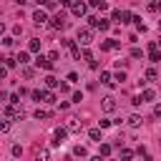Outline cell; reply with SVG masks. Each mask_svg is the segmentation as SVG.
<instances>
[{
    "mask_svg": "<svg viewBox=\"0 0 161 161\" xmlns=\"http://www.w3.org/2000/svg\"><path fill=\"white\" fill-rule=\"evenodd\" d=\"M23 116H25V111H23L20 103H10L5 108V118H23Z\"/></svg>",
    "mask_w": 161,
    "mask_h": 161,
    "instance_id": "6da1fadb",
    "label": "cell"
},
{
    "mask_svg": "<svg viewBox=\"0 0 161 161\" xmlns=\"http://www.w3.org/2000/svg\"><path fill=\"white\" fill-rule=\"evenodd\" d=\"M78 43L80 45H91L93 43V30L91 28H78Z\"/></svg>",
    "mask_w": 161,
    "mask_h": 161,
    "instance_id": "7a4b0ae2",
    "label": "cell"
},
{
    "mask_svg": "<svg viewBox=\"0 0 161 161\" xmlns=\"http://www.w3.org/2000/svg\"><path fill=\"white\" fill-rule=\"evenodd\" d=\"M101 108H103V113H113L118 108V103H116L113 96H106V98H101Z\"/></svg>",
    "mask_w": 161,
    "mask_h": 161,
    "instance_id": "3957f363",
    "label": "cell"
},
{
    "mask_svg": "<svg viewBox=\"0 0 161 161\" xmlns=\"http://www.w3.org/2000/svg\"><path fill=\"white\" fill-rule=\"evenodd\" d=\"M88 23H91V28H98V30H108V28H111V23H108L106 18H96V15H91Z\"/></svg>",
    "mask_w": 161,
    "mask_h": 161,
    "instance_id": "277c9868",
    "label": "cell"
},
{
    "mask_svg": "<svg viewBox=\"0 0 161 161\" xmlns=\"http://www.w3.org/2000/svg\"><path fill=\"white\" fill-rule=\"evenodd\" d=\"M65 136H68V128H55L53 131V146H60L65 141Z\"/></svg>",
    "mask_w": 161,
    "mask_h": 161,
    "instance_id": "5b68a950",
    "label": "cell"
},
{
    "mask_svg": "<svg viewBox=\"0 0 161 161\" xmlns=\"http://www.w3.org/2000/svg\"><path fill=\"white\" fill-rule=\"evenodd\" d=\"M70 13L75 18H83L86 15V3H70Z\"/></svg>",
    "mask_w": 161,
    "mask_h": 161,
    "instance_id": "8992f818",
    "label": "cell"
},
{
    "mask_svg": "<svg viewBox=\"0 0 161 161\" xmlns=\"http://www.w3.org/2000/svg\"><path fill=\"white\" fill-rule=\"evenodd\" d=\"M35 65L43 68V70H53V63L48 60V55H38V58H35Z\"/></svg>",
    "mask_w": 161,
    "mask_h": 161,
    "instance_id": "52a82bcc",
    "label": "cell"
},
{
    "mask_svg": "<svg viewBox=\"0 0 161 161\" xmlns=\"http://www.w3.org/2000/svg\"><path fill=\"white\" fill-rule=\"evenodd\" d=\"M126 123H128V126H131V128H138V126H141V123H143V118H141V116H138V113H131V116H128V118H126Z\"/></svg>",
    "mask_w": 161,
    "mask_h": 161,
    "instance_id": "ba28073f",
    "label": "cell"
},
{
    "mask_svg": "<svg viewBox=\"0 0 161 161\" xmlns=\"http://www.w3.org/2000/svg\"><path fill=\"white\" fill-rule=\"evenodd\" d=\"M33 20H35L38 25H43V23H48V13H45V10H35V13H33Z\"/></svg>",
    "mask_w": 161,
    "mask_h": 161,
    "instance_id": "9c48e42d",
    "label": "cell"
},
{
    "mask_svg": "<svg viewBox=\"0 0 161 161\" xmlns=\"http://www.w3.org/2000/svg\"><path fill=\"white\" fill-rule=\"evenodd\" d=\"M35 161H50V151L48 148H35Z\"/></svg>",
    "mask_w": 161,
    "mask_h": 161,
    "instance_id": "30bf717a",
    "label": "cell"
},
{
    "mask_svg": "<svg viewBox=\"0 0 161 161\" xmlns=\"http://www.w3.org/2000/svg\"><path fill=\"white\" fill-rule=\"evenodd\" d=\"M53 28H65V15H63V13H58V15L53 18Z\"/></svg>",
    "mask_w": 161,
    "mask_h": 161,
    "instance_id": "8fae6325",
    "label": "cell"
},
{
    "mask_svg": "<svg viewBox=\"0 0 161 161\" xmlns=\"http://www.w3.org/2000/svg\"><path fill=\"white\" fill-rule=\"evenodd\" d=\"M156 98V91H151V88H143V93H141V101L146 103V101H153Z\"/></svg>",
    "mask_w": 161,
    "mask_h": 161,
    "instance_id": "7c38bea8",
    "label": "cell"
},
{
    "mask_svg": "<svg viewBox=\"0 0 161 161\" xmlns=\"http://www.w3.org/2000/svg\"><path fill=\"white\" fill-rule=\"evenodd\" d=\"M148 60H151V63H161V50H158V48H153V50L148 53Z\"/></svg>",
    "mask_w": 161,
    "mask_h": 161,
    "instance_id": "4fadbf2b",
    "label": "cell"
},
{
    "mask_svg": "<svg viewBox=\"0 0 161 161\" xmlns=\"http://www.w3.org/2000/svg\"><path fill=\"white\" fill-rule=\"evenodd\" d=\"M28 50H30V53H38V50H40V40H38V38H33V40L28 43Z\"/></svg>",
    "mask_w": 161,
    "mask_h": 161,
    "instance_id": "5bb4252c",
    "label": "cell"
},
{
    "mask_svg": "<svg viewBox=\"0 0 161 161\" xmlns=\"http://www.w3.org/2000/svg\"><path fill=\"white\" fill-rule=\"evenodd\" d=\"M15 60H18V63H20V65H28V60H30V55H28V53H25V50H20V53H18V58H15Z\"/></svg>",
    "mask_w": 161,
    "mask_h": 161,
    "instance_id": "9a60e30c",
    "label": "cell"
},
{
    "mask_svg": "<svg viewBox=\"0 0 161 161\" xmlns=\"http://www.w3.org/2000/svg\"><path fill=\"white\" fill-rule=\"evenodd\" d=\"M143 78H146V80H156V78H158V73H156V68H148V70L143 73Z\"/></svg>",
    "mask_w": 161,
    "mask_h": 161,
    "instance_id": "2e32d148",
    "label": "cell"
},
{
    "mask_svg": "<svg viewBox=\"0 0 161 161\" xmlns=\"http://www.w3.org/2000/svg\"><path fill=\"white\" fill-rule=\"evenodd\" d=\"M101 80H103L106 86H113V75H111L108 70H103V73H101Z\"/></svg>",
    "mask_w": 161,
    "mask_h": 161,
    "instance_id": "e0dca14e",
    "label": "cell"
},
{
    "mask_svg": "<svg viewBox=\"0 0 161 161\" xmlns=\"http://www.w3.org/2000/svg\"><path fill=\"white\" fill-rule=\"evenodd\" d=\"M45 86H48V88H55V86H60V80H58L55 75H48V78H45Z\"/></svg>",
    "mask_w": 161,
    "mask_h": 161,
    "instance_id": "ac0fdd59",
    "label": "cell"
},
{
    "mask_svg": "<svg viewBox=\"0 0 161 161\" xmlns=\"http://www.w3.org/2000/svg\"><path fill=\"white\" fill-rule=\"evenodd\" d=\"M68 131H70V133H78V131H80V123H78L75 118H70V123H68Z\"/></svg>",
    "mask_w": 161,
    "mask_h": 161,
    "instance_id": "d6986e66",
    "label": "cell"
},
{
    "mask_svg": "<svg viewBox=\"0 0 161 161\" xmlns=\"http://www.w3.org/2000/svg\"><path fill=\"white\" fill-rule=\"evenodd\" d=\"M10 131V118H0V133H8Z\"/></svg>",
    "mask_w": 161,
    "mask_h": 161,
    "instance_id": "ffe728a7",
    "label": "cell"
},
{
    "mask_svg": "<svg viewBox=\"0 0 161 161\" xmlns=\"http://www.w3.org/2000/svg\"><path fill=\"white\" fill-rule=\"evenodd\" d=\"M88 136H91L93 141H98V143H101V128H91V131H88Z\"/></svg>",
    "mask_w": 161,
    "mask_h": 161,
    "instance_id": "44dd1931",
    "label": "cell"
},
{
    "mask_svg": "<svg viewBox=\"0 0 161 161\" xmlns=\"http://www.w3.org/2000/svg\"><path fill=\"white\" fill-rule=\"evenodd\" d=\"M121 158H123V161H131V158H133V151H131V148H121Z\"/></svg>",
    "mask_w": 161,
    "mask_h": 161,
    "instance_id": "7402d4cb",
    "label": "cell"
},
{
    "mask_svg": "<svg viewBox=\"0 0 161 161\" xmlns=\"http://www.w3.org/2000/svg\"><path fill=\"white\" fill-rule=\"evenodd\" d=\"M93 8H101V10H108V5H106V0H88Z\"/></svg>",
    "mask_w": 161,
    "mask_h": 161,
    "instance_id": "603a6c76",
    "label": "cell"
},
{
    "mask_svg": "<svg viewBox=\"0 0 161 161\" xmlns=\"http://www.w3.org/2000/svg\"><path fill=\"white\" fill-rule=\"evenodd\" d=\"M80 58H83V60H88V63H91V60H93V53H91V50H88V48H83V50H80Z\"/></svg>",
    "mask_w": 161,
    "mask_h": 161,
    "instance_id": "cb8c5ba5",
    "label": "cell"
},
{
    "mask_svg": "<svg viewBox=\"0 0 161 161\" xmlns=\"http://www.w3.org/2000/svg\"><path fill=\"white\" fill-rule=\"evenodd\" d=\"M15 63H18V60H15L13 55H8V58H5V68H8V70H10V68H15Z\"/></svg>",
    "mask_w": 161,
    "mask_h": 161,
    "instance_id": "d4e9b609",
    "label": "cell"
},
{
    "mask_svg": "<svg viewBox=\"0 0 161 161\" xmlns=\"http://www.w3.org/2000/svg\"><path fill=\"white\" fill-rule=\"evenodd\" d=\"M33 75H35V70L28 68V65H23V78H33Z\"/></svg>",
    "mask_w": 161,
    "mask_h": 161,
    "instance_id": "484cf974",
    "label": "cell"
},
{
    "mask_svg": "<svg viewBox=\"0 0 161 161\" xmlns=\"http://www.w3.org/2000/svg\"><path fill=\"white\" fill-rule=\"evenodd\" d=\"M123 80H126V73H123V70H118V73L113 75V83H123Z\"/></svg>",
    "mask_w": 161,
    "mask_h": 161,
    "instance_id": "4316f807",
    "label": "cell"
},
{
    "mask_svg": "<svg viewBox=\"0 0 161 161\" xmlns=\"http://www.w3.org/2000/svg\"><path fill=\"white\" fill-rule=\"evenodd\" d=\"M73 153H75V156H80V158H83V156H86V153H88V151H86V146H75V148H73Z\"/></svg>",
    "mask_w": 161,
    "mask_h": 161,
    "instance_id": "83f0119b",
    "label": "cell"
},
{
    "mask_svg": "<svg viewBox=\"0 0 161 161\" xmlns=\"http://www.w3.org/2000/svg\"><path fill=\"white\" fill-rule=\"evenodd\" d=\"M70 55H73L75 60H80V48H78V45H73V48H70Z\"/></svg>",
    "mask_w": 161,
    "mask_h": 161,
    "instance_id": "f1b7e54d",
    "label": "cell"
},
{
    "mask_svg": "<svg viewBox=\"0 0 161 161\" xmlns=\"http://www.w3.org/2000/svg\"><path fill=\"white\" fill-rule=\"evenodd\" d=\"M58 58H60V53H58V50H50V53H48V60H50V63H55Z\"/></svg>",
    "mask_w": 161,
    "mask_h": 161,
    "instance_id": "f546056e",
    "label": "cell"
},
{
    "mask_svg": "<svg viewBox=\"0 0 161 161\" xmlns=\"http://www.w3.org/2000/svg\"><path fill=\"white\" fill-rule=\"evenodd\" d=\"M43 101H45V103H55V96H53L50 91H45V96H43Z\"/></svg>",
    "mask_w": 161,
    "mask_h": 161,
    "instance_id": "4dcf8cb0",
    "label": "cell"
},
{
    "mask_svg": "<svg viewBox=\"0 0 161 161\" xmlns=\"http://www.w3.org/2000/svg\"><path fill=\"white\" fill-rule=\"evenodd\" d=\"M48 116H50V113H48V111H40V108H38V111H35V118H38V121H43V118H48Z\"/></svg>",
    "mask_w": 161,
    "mask_h": 161,
    "instance_id": "1f68e13d",
    "label": "cell"
},
{
    "mask_svg": "<svg viewBox=\"0 0 161 161\" xmlns=\"http://www.w3.org/2000/svg\"><path fill=\"white\" fill-rule=\"evenodd\" d=\"M108 153H111V146L108 143H101V153L98 156H108Z\"/></svg>",
    "mask_w": 161,
    "mask_h": 161,
    "instance_id": "d6a6232c",
    "label": "cell"
},
{
    "mask_svg": "<svg viewBox=\"0 0 161 161\" xmlns=\"http://www.w3.org/2000/svg\"><path fill=\"white\" fill-rule=\"evenodd\" d=\"M111 20H116V23H121V10H111Z\"/></svg>",
    "mask_w": 161,
    "mask_h": 161,
    "instance_id": "836d02e7",
    "label": "cell"
},
{
    "mask_svg": "<svg viewBox=\"0 0 161 161\" xmlns=\"http://www.w3.org/2000/svg\"><path fill=\"white\" fill-rule=\"evenodd\" d=\"M131 20V13L128 10H121V23H128Z\"/></svg>",
    "mask_w": 161,
    "mask_h": 161,
    "instance_id": "e575fe53",
    "label": "cell"
},
{
    "mask_svg": "<svg viewBox=\"0 0 161 161\" xmlns=\"http://www.w3.org/2000/svg\"><path fill=\"white\" fill-rule=\"evenodd\" d=\"M60 45H63V48H73V45H75V43H73V40H70V38H63V40H60Z\"/></svg>",
    "mask_w": 161,
    "mask_h": 161,
    "instance_id": "d590c367",
    "label": "cell"
},
{
    "mask_svg": "<svg viewBox=\"0 0 161 161\" xmlns=\"http://www.w3.org/2000/svg\"><path fill=\"white\" fill-rule=\"evenodd\" d=\"M131 58H143V50H141V48H133V50H131Z\"/></svg>",
    "mask_w": 161,
    "mask_h": 161,
    "instance_id": "8d00e7d4",
    "label": "cell"
},
{
    "mask_svg": "<svg viewBox=\"0 0 161 161\" xmlns=\"http://www.w3.org/2000/svg\"><path fill=\"white\" fill-rule=\"evenodd\" d=\"M30 96H33V98H35V101H43V96H45V91H33V93H30Z\"/></svg>",
    "mask_w": 161,
    "mask_h": 161,
    "instance_id": "74e56055",
    "label": "cell"
},
{
    "mask_svg": "<svg viewBox=\"0 0 161 161\" xmlns=\"http://www.w3.org/2000/svg\"><path fill=\"white\" fill-rule=\"evenodd\" d=\"M13 156H15V158H20V156H23V148H20V146H18V143H15V146H13Z\"/></svg>",
    "mask_w": 161,
    "mask_h": 161,
    "instance_id": "f35d334b",
    "label": "cell"
},
{
    "mask_svg": "<svg viewBox=\"0 0 161 161\" xmlns=\"http://www.w3.org/2000/svg\"><path fill=\"white\" fill-rule=\"evenodd\" d=\"M80 101H83V93L75 91V93H73V103H80Z\"/></svg>",
    "mask_w": 161,
    "mask_h": 161,
    "instance_id": "ab89813d",
    "label": "cell"
},
{
    "mask_svg": "<svg viewBox=\"0 0 161 161\" xmlns=\"http://www.w3.org/2000/svg\"><path fill=\"white\" fill-rule=\"evenodd\" d=\"M10 103H20V93H13L10 96Z\"/></svg>",
    "mask_w": 161,
    "mask_h": 161,
    "instance_id": "60d3db41",
    "label": "cell"
},
{
    "mask_svg": "<svg viewBox=\"0 0 161 161\" xmlns=\"http://www.w3.org/2000/svg\"><path fill=\"white\" fill-rule=\"evenodd\" d=\"M131 103H133V106H141L143 101H141V96H133V98H131Z\"/></svg>",
    "mask_w": 161,
    "mask_h": 161,
    "instance_id": "b9f144b4",
    "label": "cell"
},
{
    "mask_svg": "<svg viewBox=\"0 0 161 161\" xmlns=\"http://www.w3.org/2000/svg\"><path fill=\"white\" fill-rule=\"evenodd\" d=\"M153 118H161V106H153Z\"/></svg>",
    "mask_w": 161,
    "mask_h": 161,
    "instance_id": "7bdbcfd3",
    "label": "cell"
},
{
    "mask_svg": "<svg viewBox=\"0 0 161 161\" xmlns=\"http://www.w3.org/2000/svg\"><path fill=\"white\" fill-rule=\"evenodd\" d=\"M3 78H8V68H5V65H0V80H3Z\"/></svg>",
    "mask_w": 161,
    "mask_h": 161,
    "instance_id": "ee69618b",
    "label": "cell"
},
{
    "mask_svg": "<svg viewBox=\"0 0 161 161\" xmlns=\"http://www.w3.org/2000/svg\"><path fill=\"white\" fill-rule=\"evenodd\" d=\"M60 5H70V0H60Z\"/></svg>",
    "mask_w": 161,
    "mask_h": 161,
    "instance_id": "f6af8a7d",
    "label": "cell"
},
{
    "mask_svg": "<svg viewBox=\"0 0 161 161\" xmlns=\"http://www.w3.org/2000/svg\"><path fill=\"white\" fill-rule=\"evenodd\" d=\"M91 161H103V158H101V156H93V158H91Z\"/></svg>",
    "mask_w": 161,
    "mask_h": 161,
    "instance_id": "bcb514c9",
    "label": "cell"
},
{
    "mask_svg": "<svg viewBox=\"0 0 161 161\" xmlns=\"http://www.w3.org/2000/svg\"><path fill=\"white\" fill-rule=\"evenodd\" d=\"M15 3H18V5H25V3H28V0H15Z\"/></svg>",
    "mask_w": 161,
    "mask_h": 161,
    "instance_id": "7dc6e473",
    "label": "cell"
},
{
    "mask_svg": "<svg viewBox=\"0 0 161 161\" xmlns=\"http://www.w3.org/2000/svg\"><path fill=\"white\" fill-rule=\"evenodd\" d=\"M3 30H5V23H3V20H0V33H3Z\"/></svg>",
    "mask_w": 161,
    "mask_h": 161,
    "instance_id": "c3c4849f",
    "label": "cell"
},
{
    "mask_svg": "<svg viewBox=\"0 0 161 161\" xmlns=\"http://www.w3.org/2000/svg\"><path fill=\"white\" fill-rule=\"evenodd\" d=\"M35 3H38V5H45V0H35Z\"/></svg>",
    "mask_w": 161,
    "mask_h": 161,
    "instance_id": "681fc988",
    "label": "cell"
},
{
    "mask_svg": "<svg viewBox=\"0 0 161 161\" xmlns=\"http://www.w3.org/2000/svg\"><path fill=\"white\" fill-rule=\"evenodd\" d=\"M156 10H158V13H161V3H158V5H156Z\"/></svg>",
    "mask_w": 161,
    "mask_h": 161,
    "instance_id": "f907efd6",
    "label": "cell"
}]
</instances>
